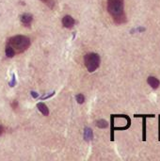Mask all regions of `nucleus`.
Returning <instances> with one entry per match:
<instances>
[{"instance_id": "2", "label": "nucleus", "mask_w": 160, "mask_h": 161, "mask_svg": "<svg viewBox=\"0 0 160 161\" xmlns=\"http://www.w3.org/2000/svg\"><path fill=\"white\" fill-rule=\"evenodd\" d=\"M30 43V39L24 35H16L8 40V44L14 49L16 54H21L26 51L29 48Z\"/></svg>"}, {"instance_id": "4", "label": "nucleus", "mask_w": 160, "mask_h": 161, "mask_svg": "<svg viewBox=\"0 0 160 161\" xmlns=\"http://www.w3.org/2000/svg\"><path fill=\"white\" fill-rule=\"evenodd\" d=\"M20 21L24 26L29 27L33 21V15L30 13H24L20 16Z\"/></svg>"}, {"instance_id": "1", "label": "nucleus", "mask_w": 160, "mask_h": 161, "mask_svg": "<svg viewBox=\"0 0 160 161\" xmlns=\"http://www.w3.org/2000/svg\"><path fill=\"white\" fill-rule=\"evenodd\" d=\"M107 8L115 24L122 25L126 22L124 0H108Z\"/></svg>"}, {"instance_id": "3", "label": "nucleus", "mask_w": 160, "mask_h": 161, "mask_svg": "<svg viewBox=\"0 0 160 161\" xmlns=\"http://www.w3.org/2000/svg\"><path fill=\"white\" fill-rule=\"evenodd\" d=\"M100 61V56L97 53H88L84 56V64L90 73H93L99 68Z\"/></svg>"}, {"instance_id": "14", "label": "nucleus", "mask_w": 160, "mask_h": 161, "mask_svg": "<svg viewBox=\"0 0 160 161\" xmlns=\"http://www.w3.org/2000/svg\"><path fill=\"white\" fill-rule=\"evenodd\" d=\"M8 84H9L10 87H14L15 86V84H16V78H15V75L14 74H12V79H11V81Z\"/></svg>"}, {"instance_id": "15", "label": "nucleus", "mask_w": 160, "mask_h": 161, "mask_svg": "<svg viewBox=\"0 0 160 161\" xmlns=\"http://www.w3.org/2000/svg\"><path fill=\"white\" fill-rule=\"evenodd\" d=\"M55 94V92H52L50 94H48V95H44V96H42V97H41V99H47V98H49V97H51V96H53Z\"/></svg>"}, {"instance_id": "10", "label": "nucleus", "mask_w": 160, "mask_h": 161, "mask_svg": "<svg viewBox=\"0 0 160 161\" xmlns=\"http://www.w3.org/2000/svg\"><path fill=\"white\" fill-rule=\"evenodd\" d=\"M5 53H6V56H7L8 58H13V57L15 56V54H16L15 51H14V49H13L9 44H8V43H7V45H6Z\"/></svg>"}, {"instance_id": "17", "label": "nucleus", "mask_w": 160, "mask_h": 161, "mask_svg": "<svg viewBox=\"0 0 160 161\" xmlns=\"http://www.w3.org/2000/svg\"><path fill=\"white\" fill-rule=\"evenodd\" d=\"M158 140L160 141V115L159 119H158Z\"/></svg>"}, {"instance_id": "16", "label": "nucleus", "mask_w": 160, "mask_h": 161, "mask_svg": "<svg viewBox=\"0 0 160 161\" xmlns=\"http://www.w3.org/2000/svg\"><path fill=\"white\" fill-rule=\"evenodd\" d=\"M30 93H31V95H32L34 98H38V97H39V94H38L36 92H31Z\"/></svg>"}, {"instance_id": "5", "label": "nucleus", "mask_w": 160, "mask_h": 161, "mask_svg": "<svg viewBox=\"0 0 160 161\" xmlns=\"http://www.w3.org/2000/svg\"><path fill=\"white\" fill-rule=\"evenodd\" d=\"M75 24V20L71 15H65L62 18V25L66 28H72Z\"/></svg>"}, {"instance_id": "13", "label": "nucleus", "mask_w": 160, "mask_h": 161, "mask_svg": "<svg viewBox=\"0 0 160 161\" xmlns=\"http://www.w3.org/2000/svg\"><path fill=\"white\" fill-rule=\"evenodd\" d=\"M75 99H76V102L78 104H83L85 102V96L81 93H78L76 96H75Z\"/></svg>"}, {"instance_id": "9", "label": "nucleus", "mask_w": 160, "mask_h": 161, "mask_svg": "<svg viewBox=\"0 0 160 161\" xmlns=\"http://www.w3.org/2000/svg\"><path fill=\"white\" fill-rule=\"evenodd\" d=\"M92 138H93L92 130H91L90 127H86V128L84 129V139H85V141L90 142V141L92 140Z\"/></svg>"}, {"instance_id": "12", "label": "nucleus", "mask_w": 160, "mask_h": 161, "mask_svg": "<svg viewBox=\"0 0 160 161\" xmlns=\"http://www.w3.org/2000/svg\"><path fill=\"white\" fill-rule=\"evenodd\" d=\"M96 126L99 127V128H107L108 126V124L106 120H99L96 122Z\"/></svg>"}, {"instance_id": "11", "label": "nucleus", "mask_w": 160, "mask_h": 161, "mask_svg": "<svg viewBox=\"0 0 160 161\" xmlns=\"http://www.w3.org/2000/svg\"><path fill=\"white\" fill-rule=\"evenodd\" d=\"M40 1H41L44 5H46L51 9H54L57 5V0H40Z\"/></svg>"}, {"instance_id": "6", "label": "nucleus", "mask_w": 160, "mask_h": 161, "mask_svg": "<svg viewBox=\"0 0 160 161\" xmlns=\"http://www.w3.org/2000/svg\"><path fill=\"white\" fill-rule=\"evenodd\" d=\"M135 117H141L143 118L142 120V124H143V126H142V131H143V136H142V140L143 141H146V118H154L155 115L154 114H148V115H135Z\"/></svg>"}, {"instance_id": "8", "label": "nucleus", "mask_w": 160, "mask_h": 161, "mask_svg": "<svg viewBox=\"0 0 160 161\" xmlns=\"http://www.w3.org/2000/svg\"><path fill=\"white\" fill-rule=\"evenodd\" d=\"M37 108H38V109L41 112V114H42L43 116H48V115H49V109H48L47 106H46L44 103H41V102L38 103V104H37Z\"/></svg>"}, {"instance_id": "7", "label": "nucleus", "mask_w": 160, "mask_h": 161, "mask_svg": "<svg viewBox=\"0 0 160 161\" xmlns=\"http://www.w3.org/2000/svg\"><path fill=\"white\" fill-rule=\"evenodd\" d=\"M147 83L151 86V88L152 89H154V90H157L158 87L160 86V81L157 78V77H155V76H149L148 78H147Z\"/></svg>"}, {"instance_id": "18", "label": "nucleus", "mask_w": 160, "mask_h": 161, "mask_svg": "<svg viewBox=\"0 0 160 161\" xmlns=\"http://www.w3.org/2000/svg\"><path fill=\"white\" fill-rule=\"evenodd\" d=\"M3 132H4V128H3V126H1V125H0V136L3 134Z\"/></svg>"}]
</instances>
